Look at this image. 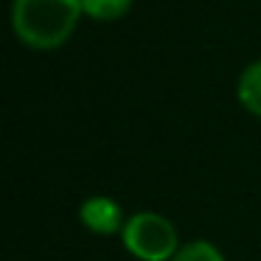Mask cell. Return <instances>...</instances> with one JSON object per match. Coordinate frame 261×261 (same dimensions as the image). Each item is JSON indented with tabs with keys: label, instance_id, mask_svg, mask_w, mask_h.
Returning a JSON list of instances; mask_svg holds the SVG:
<instances>
[{
	"label": "cell",
	"instance_id": "obj_2",
	"mask_svg": "<svg viewBox=\"0 0 261 261\" xmlns=\"http://www.w3.org/2000/svg\"><path fill=\"white\" fill-rule=\"evenodd\" d=\"M121 242L138 261H171L182 247L177 225L158 211L132 214L121 230Z\"/></svg>",
	"mask_w": 261,
	"mask_h": 261
},
{
	"label": "cell",
	"instance_id": "obj_4",
	"mask_svg": "<svg viewBox=\"0 0 261 261\" xmlns=\"http://www.w3.org/2000/svg\"><path fill=\"white\" fill-rule=\"evenodd\" d=\"M236 98L250 115L261 118V59H253L236 79Z\"/></svg>",
	"mask_w": 261,
	"mask_h": 261
},
{
	"label": "cell",
	"instance_id": "obj_3",
	"mask_svg": "<svg viewBox=\"0 0 261 261\" xmlns=\"http://www.w3.org/2000/svg\"><path fill=\"white\" fill-rule=\"evenodd\" d=\"M79 222L93 236H121V230L126 225L124 208L118 205V199L104 197V194L87 197L79 205Z\"/></svg>",
	"mask_w": 261,
	"mask_h": 261
},
{
	"label": "cell",
	"instance_id": "obj_6",
	"mask_svg": "<svg viewBox=\"0 0 261 261\" xmlns=\"http://www.w3.org/2000/svg\"><path fill=\"white\" fill-rule=\"evenodd\" d=\"M171 261H225V253L216 247L214 242H205V239H194V242H186L177 255Z\"/></svg>",
	"mask_w": 261,
	"mask_h": 261
},
{
	"label": "cell",
	"instance_id": "obj_5",
	"mask_svg": "<svg viewBox=\"0 0 261 261\" xmlns=\"http://www.w3.org/2000/svg\"><path fill=\"white\" fill-rule=\"evenodd\" d=\"M135 0H82L85 17L96 20V23H115L124 20L132 12Z\"/></svg>",
	"mask_w": 261,
	"mask_h": 261
},
{
	"label": "cell",
	"instance_id": "obj_1",
	"mask_svg": "<svg viewBox=\"0 0 261 261\" xmlns=\"http://www.w3.org/2000/svg\"><path fill=\"white\" fill-rule=\"evenodd\" d=\"M85 17L82 0H12V31L31 51H57Z\"/></svg>",
	"mask_w": 261,
	"mask_h": 261
}]
</instances>
